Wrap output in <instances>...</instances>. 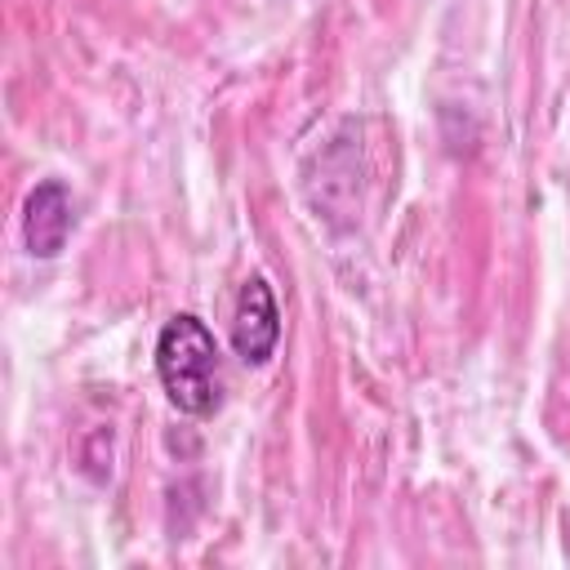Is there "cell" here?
Listing matches in <instances>:
<instances>
[{
  "label": "cell",
  "mask_w": 570,
  "mask_h": 570,
  "mask_svg": "<svg viewBox=\"0 0 570 570\" xmlns=\"http://www.w3.org/2000/svg\"><path fill=\"white\" fill-rule=\"evenodd\" d=\"M281 343V307L263 276H249L232 307V347L245 365H267Z\"/></svg>",
  "instance_id": "2"
},
{
  "label": "cell",
  "mask_w": 570,
  "mask_h": 570,
  "mask_svg": "<svg viewBox=\"0 0 570 570\" xmlns=\"http://www.w3.org/2000/svg\"><path fill=\"white\" fill-rule=\"evenodd\" d=\"M76 227V200L67 191V183L58 178H45L27 191V205H22V240L36 258H58L67 236Z\"/></svg>",
  "instance_id": "3"
},
{
  "label": "cell",
  "mask_w": 570,
  "mask_h": 570,
  "mask_svg": "<svg viewBox=\"0 0 570 570\" xmlns=\"http://www.w3.org/2000/svg\"><path fill=\"white\" fill-rule=\"evenodd\" d=\"M156 374L169 405L191 419H209L223 405L218 343H214V330L191 312H178L165 321L156 338Z\"/></svg>",
  "instance_id": "1"
}]
</instances>
